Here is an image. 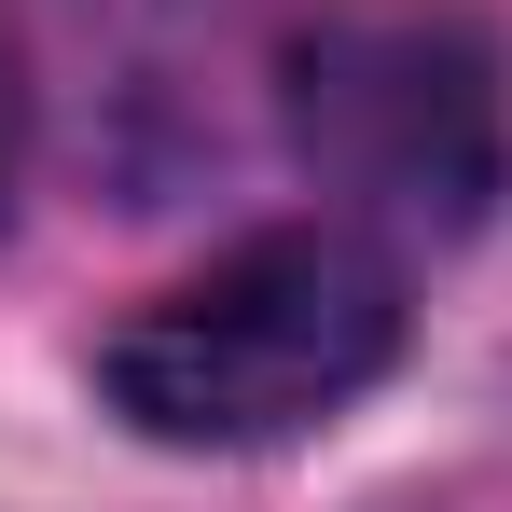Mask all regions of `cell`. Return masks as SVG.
Returning a JSON list of instances; mask_svg holds the SVG:
<instances>
[{
    "instance_id": "obj_1",
    "label": "cell",
    "mask_w": 512,
    "mask_h": 512,
    "mask_svg": "<svg viewBox=\"0 0 512 512\" xmlns=\"http://www.w3.org/2000/svg\"><path fill=\"white\" fill-rule=\"evenodd\" d=\"M388 360H402V263L360 222H263L97 346V388L139 443L236 457L346 416Z\"/></svg>"
},
{
    "instance_id": "obj_2",
    "label": "cell",
    "mask_w": 512,
    "mask_h": 512,
    "mask_svg": "<svg viewBox=\"0 0 512 512\" xmlns=\"http://www.w3.org/2000/svg\"><path fill=\"white\" fill-rule=\"evenodd\" d=\"M277 111L360 236H471L512 180V84L457 0H319L277 56Z\"/></svg>"
},
{
    "instance_id": "obj_3",
    "label": "cell",
    "mask_w": 512,
    "mask_h": 512,
    "mask_svg": "<svg viewBox=\"0 0 512 512\" xmlns=\"http://www.w3.org/2000/svg\"><path fill=\"white\" fill-rule=\"evenodd\" d=\"M14 153H28V84H14V42H0V194H14Z\"/></svg>"
}]
</instances>
